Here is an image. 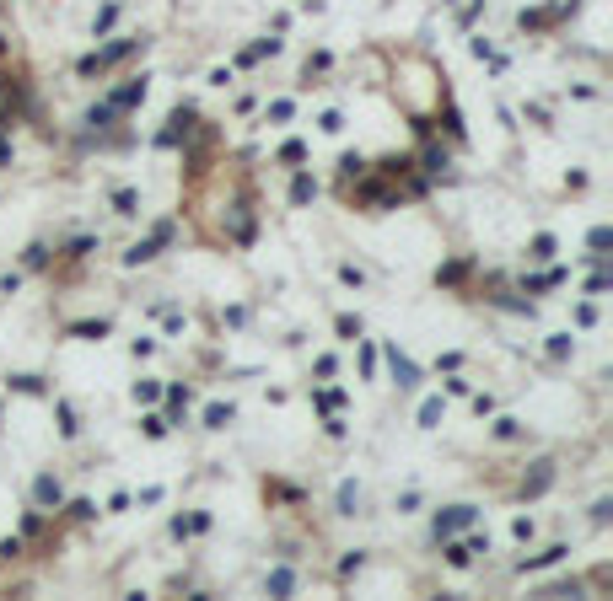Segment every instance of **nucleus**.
Returning <instances> with one entry per match:
<instances>
[{
	"instance_id": "nucleus-1",
	"label": "nucleus",
	"mask_w": 613,
	"mask_h": 601,
	"mask_svg": "<svg viewBox=\"0 0 613 601\" xmlns=\"http://www.w3.org/2000/svg\"><path fill=\"white\" fill-rule=\"evenodd\" d=\"M473 521V505H447L441 516H436V537H447V532H457V526Z\"/></svg>"
},
{
	"instance_id": "nucleus-2",
	"label": "nucleus",
	"mask_w": 613,
	"mask_h": 601,
	"mask_svg": "<svg viewBox=\"0 0 613 601\" xmlns=\"http://www.w3.org/2000/svg\"><path fill=\"white\" fill-rule=\"evenodd\" d=\"M135 43H140V38H119V43H108V49H102V54H92V60H86L81 70H102V65H113V60H124V54H129V49H135Z\"/></svg>"
},
{
	"instance_id": "nucleus-3",
	"label": "nucleus",
	"mask_w": 613,
	"mask_h": 601,
	"mask_svg": "<svg viewBox=\"0 0 613 601\" xmlns=\"http://www.w3.org/2000/svg\"><path fill=\"white\" fill-rule=\"evenodd\" d=\"M393 376H398V387H414V381H420V371H414V365H409L404 355L393 349Z\"/></svg>"
},
{
	"instance_id": "nucleus-4",
	"label": "nucleus",
	"mask_w": 613,
	"mask_h": 601,
	"mask_svg": "<svg viewBox=\"0 0 613 601\" xmlns=\"http://www.w3.org/2000/svg\"><path fill=\"white\" fill-rule=\"evenodd\" d=\"M33 494H38V505H60V483H54V478H38Z\"/></svg>"
},
{
	"instance_id": "nucleus-5",
	"label": "nucleus",
	"mask_w": 613,
	"mask_h": 601,
	"mask_svg": "<svg viewBox=\"0 0 613 601\" xmlns=\"http://www.w3.org/2000/svg\"><path fill=\"white\" fill-rule=\"evenodd\" d=\"M355 505H361V489H355V483H345V489H339V510H345V516H355Z\"/></svg>"
},
{
	"instance_id": "nucleus-6",
	"label": "nucleus",
	"mask_w": 613,
	"mask_h": 601,
	"mask_svg": "<svg viewBox=\"0 0 613 601\" xmlns=\"http://www.w3.org/2000/svg\"><path fill=\"white\" fill-rule=\"evenodd\" d=\"M145 97V81L140 86H124V92H113V108H129V102H140Z\"/></svg>"
},
{
	"instance_id": "nucleus-7",
	"label": "nucleus",
	"mask_w": 613,
	"mask_h": 601,
	"mask_svg": "<svg viewBox=\"0 0 613 601\" xmlns=\"http://www.w3.org/2000/svg\"><path fill=\"white\" fill-rule=\"evenodd\" d=\"M204 424H210V430H226V424H231V408H221V403H215V408L204 414Z\"/></svg>"
},
{
	"instance_id": "nucleus-8",
	"label": "nucleus",
	"mask_w": 613,
	"mask_h": 601,
	"mask_svg": "<svg viewBox=\"0 0 613 601\" xmlns=\"http://www.w3.org/2000/svg\"><path fill=\"white\" fill-rule=\"evenodd\" d=\"M269 591H275V596H286V591H291V569H275V575H269Z\"/></svg>"
},
{
	"instance_id": "nucleus-9",
	"label": "nucleus",
	"mask_w": 613,
	"mask_h": 601,
	"mask_svg": "<svg viewBox=\"0 0 613 601\" xmlns=\"http://www.w3.org/2000/svg\"><path fill=\"white\" fill-rule=\"evenodd\" d=\"M549 478H554L549 467H538V473H532V483H528V494H543V489H549Z\"/></svg>"
},
{
	"instance_id": "nucleus-10",
	"label": "nucleus",
	"mask_w": 613,
	"mask_h": 601,
	"mask_svg": "<svg viewBox=\"0 0 613 601\" xmlns=\"http://www.w3.org/2000/svg\"><path fill=\"white\" fill-rule=\"evenodd\" d=\"M113 204H119L124 215H135V194H129V188H119V194H113Z\"/></svg>"
},
{
	"instance_id": "nucleus-11",
	"label": "nucleus",
	"mask_w": 613,
	"mask_h": 601,
	"mask_svg": "<svg viewBox=\"0 0 613 601\" xmlns=\"http://www.w3.org/2000/svg\"><path fill=\"white\" fill-rule=\"evenodd\" d=\"M436 419H441V403H425V408H420V424H425V430H430V424H436Z\"/></svg>"
}]
</instances>
